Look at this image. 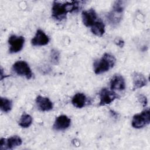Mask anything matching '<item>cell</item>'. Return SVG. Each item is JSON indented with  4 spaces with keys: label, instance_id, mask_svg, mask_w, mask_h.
Segmentation results:
<instances>
[{
    "label": "cell",
    "instance_id": "1",
    "mask_svg": "<svg viewBox=\"0 0 150 150\" xmlns=\"http://www.w3.org/2000/svg\"><path fill=\"white\" fill-rule=\"evenodd\" d=\"M79 1L66 2L64 3L54 1L52 6V16L56 20L62 21L68 12L76 11L79 9Z\"/></svg>",
    "mask_w": 150,
    "mask_h": 150
},
{
    "label": "cell",
    "instance_id": "2",
    "mask_svg": "<svg viewBox=\"0 0 150 150\" xmlns=\"http://www.w3.org/2000/svg\"><path fill=\"white\" fill-rule=\"evenodd\" d=\"M115 63V57L112 55L105 53L101 59L94 62L93 64L94 73L99 74L106 72L113 67Z\"/></svg>",
    "mask_w": 150,
    "mask_h": 150
},
{
    "label": "cell",
    "instance_id": "3",
    "mask_svg": "<svg viewBox=\"0 0 150 150\" xmlns=\"http://www.w3.org/2000/svg\"><path fill=\"white\" fill-rule=\"evenodd\" d=\"M150 122V112L149 108L142 111L141 113L134 115L132 120V126L135 128H141Z\"/></svg>",
    "mask_w": 150,
    "mask_h": 150
},
{
    "label": "cell",
    "instance_id": "4",
    "mask_svg": "<svg viewBox=\"0 0 150 150\" xmlns=\"http://www.w3.org/2000/svg\"><path fill=\"white\" fill-rule=\"evenodd\" d=\"M13 70L18 75L25 76L27 79L32 77V72L28 64L25 61H18L12 66Z\"/></svg>",
    "mask_w": 150,
    "mask_h": 150
},
{
    "label": "cell",
    "instance_id": "5",
    "mask_svg": "<svg viewBox=\"0 0 150 150\" xmlns=\"http://www.w3.org/2000/svg\"><path fill=\"white\" fill-rule=\"evenodd\" d=\"M100 96V106H103L107 104H110L115 99L118 97V94L113 90H110L107 88H103L101 89L99 93Z\"/></svg>",
    "mask_w": 150,
    "mask_h": 150
},
{
    "label": "cell",
    "instance_id": "6",
    "mask_svg": "<svg viewBox=\"0 0 150 150\" xmlns=\"http://www.w3.org/2000/svg\"><path fill=\"white\" fill-rule=\"evenodd\" d=\"M24 42L25 38L23 36H17L15 35H11L8 39V43L10 45L9 52L14 53L21 51L23 48Z\"/></svg>",
    "mask_w": 150,
    "mask_h": 150
},
{
    "label": "cell",
    "instance_id": "7",
    "mask_svg": "<svg viewBox=\"0 0 150 150\" xmlns=\"http://www.w3.org/2000/svg\"><path fill=\"white\" fill-rule=\"evenodd\" d=\"M21 138L17 135L12 136L8 139L1 138L0 141V149H12L22 144Z\"/></svg>",
    "mask_w": 150,
    "mask_h": 150
},
{
    "label": "cell",
    "instance_id": "8",
    "mask_svg": "<svg viewBox=\"0 0 150 150\" xmlns=\"http://www.w3.org/2000/svg\"><path fill=\"white\" fill-rule=\"evenodd\" d=\"M82 20L84 25L87 26H91L96 22L97 18L96 11L93 9L84 11L82 12Z\"/></svg>",
    "mask_w": 150,
    "mask_h": 150
},
{
    "label": "cell",
    "instance_id": "9",
    "mask_svg": "<svg viewBox=\"0 0 150 150\" xmlns=\"http://www.w3.org/2000/svg\"><path fill=\"white\" fill-rule=\"evenodd\" d=\"M49 42V37L45 34V33L40 30L38 29L36 33L31 40V43L33 46H44L47 45Z\"/></svg>",
    "mask_w": 150,
    "mask_h": 150
},
{
    "label": "cell",
    "instance_id": "10",
    "mask_svg": "<svg viewBox=\"0 0 150 150\" xmlns=\"http://www.w3.org/2000/svg\"><path fill=\"white\" fill-rule=\"evenodd\" d=\"M71 120L66 115H61L57 117L54 124L53 128L57 131H62L67 129L70 125Z\"/></svg>",
    "mask_w": 150,
    "mask_h": 150
},
{
    "label": "cell",
    "instance_id": "11",
    "mask_svg": "<svg viewBox=\"0 0 150 150\" xmlns=\"http://www.w3.org/2000/svg\"><path fill=\"white\" fill-rule=\"evenodd\" d=\"M110 85L112 90H124L125 88V80L120 74L114 75L110 80Z\"/></svg>",
    "mask_w": 150,
    "mask_h": 150
},
{
    "label": "cell",
    "instance_id": "12",
    "mask_svg": "<svg viewBox=\"0 0 150 150\" xmlns=\"http://www.w3.org/2000/svg\"><path fill=\"white\" fill-rule=\"evenodd\" d=\"M36 103L42 111H48L53 108V103L47 97L38 96L36 98Z\"/></svg>",
    "mask_w": 150,
    "mask_h": 150
},
{
    "label": "cell",
    "instance_id": "13",
    "mask_svg": "<svg viewBox=\"0 0 150 150\" xmlns=\"http://www.w3.org/2000/svg\"><path fill=\"white\" fill-rule=\"evenodd\" d=\"M132 79L134 90L141 88L145 86L147 83L145 77L140 73L135 72L132 74Z\"/></svg>",
    "mask_w": 150,
    "mask_h": 150
},
{
    "label": "cell",
    "instance_id": "14",
    "mask_svg": "<svg viewBox=\"0 0 150 150\" xmlns=\"http://www.w3.org/2000/svg\"><path fill=\"white\" fill-rule=\"evenodd\" d=\"M86 102V96L81 93H76L72 98L71 103L73 105L79 108H81L85 105Z\"/></svg>",
    "mask_w": 150,
    "mask_h": 150
},
{
    "label": "cell",
    "instance_id": "15",
    "mask_svg": "<svg viewBox=\"0 0 150 150\" xmlns=\"http://www.w3.org/2000/svg\"><path fill=\"white\" fill-rule=\"evenodd\" d=\"M91 30L95 35L97 36H101L105 32V25L101 21H96L91 26Z\"/></svg>",
    "mask_w": 150,
    "mask_h": 150
},
{
    "label": "cell",
    "instance_id": "16",
    "mask_svg": "<svg viewBox=\"0 0 150 150\" xmlns=\"http://www.w3.org/2000/svg\"><path fill=\"white\" fill-rule=\"evenodd\" d=\"M12 107V103L11 100L6 98L1 97L0 99V108L2 111L4 112H9Z\"/></svg>",
    "mask_w": 150,
    "mask_h": 150
},
{
    "label": "cell",
    "instance_id": "17",
    "mask_svg": "<svg viewBox=\"0 0 150 150\" xmlns=\"http://www.w3.org/2000/svg\"><path fill=\"white\" fill-rule=\"evenodd\" d=\"M32 122V117L27 114H23L19 120V125L23 128L29 127Z\"/></svg>",
    "mask_w": 150,
    "mask_h": 150
},
{
    "label": "cell",
    "instance_id": "18",
    "mask_svg": "<svg viewBox=\"0 0 150 150\" xmlns=\"http://www.w3.org/2000/svg\"><path fill=\"white\" fill-rule=\"evenodd\" d=\"M51 52V60L54 64H57L59 60V53L56 50H52Z\"/></svg>",
    "mask_w": 150,
    "mask_h": 150
},
{
    "label": "cell",
    "instance_id": "19",
    "mask_svg": "<svg viewBox=\"0 0 150 150\" xmlns=\"http://www.w3.org/2000/svg\"><path fill=\"white\" fill-rule=\"evenodd\" d=\"M138 100L139 102L144 105L145 106L147 104V99L146 97L144 95H139L138 96Z\"/></svg>",
    "mask_w": 150,
    "mask_h": 150
},
{
    "label": "cell",
    "instance_id": "20",
    "mask_svg": "<svg viewBox=\"0 0 150 150\" xmlns=\"http://www.w3.org/2000/svg\"><path fill=\"white\" fill-rule=\"evenodd\" d=\"M115 43H116L118 46H119L120 47H122V46H124V41H123L122 39H117V41L115 42Z\"/></svg>",
    "mask_w": 150,
    "mask_h": 150
}]
</instances>
